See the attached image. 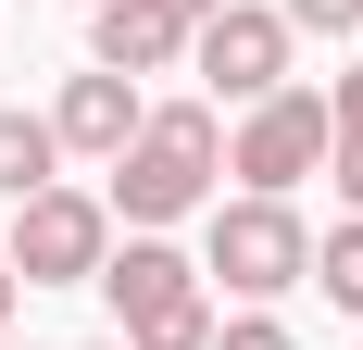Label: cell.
Listing matches in <instances>:
<instances>
[{
  "label": "cell",
  "instance_id": "8",
  "mask_svg": "<svg viewBox=\"0 0 363 350\" xmlns=\"http://www.w3.org/2000/svg\"><path fill=\"white\" fill-rule=\"evenodd\" d=\"M88 63L101 75H176L188 63V13H163V0H101V13H88Z\"/></svg>",
  "mask_w": 363,
  "mask_h": 350
},
{
  "label": "cell",
  "instance_id": "18",
  "mask_svg": "<svg viewBox=\"0 0 363 350\" xmlns=\"http://www.w3.org/2000/svg\"><path fill=\"white\" fill-rule=\"evenodd\" d=\"M88 350H125V338H88Z\"/></svg>",
  "mask_w": 363,
  "mask_h": 350
},
{
  "label": "cell",
  "instance_id": "1",
  "mask_svg": "<svg viewBox=\"0 0 363 350\" xmlns=\"http://www.w3.org/2000/svg\"><path fill=\"white\" fill-rule=\"evenodd\" d=\"M113 225H125V238H163V225H188V213L213 201V175H225V113L213 101H150L138 113V138L113 150Z\"/></svg>",
  "mask_w": 363,
  "mask_h": 350
},
{
  "label": "cell",
  "instance_id": "16",
  "mask_svg": "<svg viewBox=\"0 0 363 350\" xmlns=\"http://www.w3.org/2000/svg\"><path fill=\"white\" fill-rule=\"evenodd\" d=\"M163 13H188V26H201V13H225V0H163Z\"/></svg>",
  "mask_w": 363,
  "mask_h": 350
},
{
  "label": "cell",
  "instance_id": "19",
  "mask_svg": "<svg viewBox=\"0 0 363 350\" xmlns=\"http://www.w3.org/2000/svg\"><path fill=\"white\" fill-rule=\"evenodd\" d=\"M88 13H101V0H88Z\"/></svg>",
  "mask_w": 363,
  "mask_h": 350
},
{
  "label": "cell",
  "instance_id": "4",
  "mask_svg": "<svg viewBox=\"0 0 363 350\" xmlns=\"http://www.w3.org/2000/svg\"><path fill=\"white\" fill-rule=\"evenodd\" d=\"M338 125H326V88H276V101H251L238 125H225V175L251 188V201H289L301 175H326Z\"/></svg>",
  "mask_w": 363,
  "mask_h": 350
},
{
  "label": "cell",
  "instance_id": "3",
  "mask_svg": "<svg viewBox=\"0 0 363 350\" xmlns=\"http://www.w3.org/2000/svg\"><path fill=\"white\" fill-rule=\"evenodd\" d=\"M201 276H225L238 300H289V288H313V225H301V201H213V225H201Z\"/></svg>",
  "mask_w": 363,
  "mask_h": 350
},
{
  "label": "cell",
  "instance_id": "11",
  "mask_svg": "<svg viewBox=\"0 0 363 350\" xmlns=\"http://www.w3.org/2000/svg\"><path fill=\"white\" fill-rule=\"evenodd\" d=\"M125 350H213V300H176V313L125 325Z\"/></svg>",
  "mask_w": 363,
  "mask_h": 350
},
{
  "label": "cell",
  "instance_id": "2",
  "mask_svg": "<svg viewBox=\"0 0 363 350\" xmlns=\"http://www.w3.org/2000/svg\"><path fill=\"white\" fill-rule=\"evenodd\" d=\"M0 263H13V288H88L113 263V201L101 188H38V201H13V225H0Z\"/></svg>",
  "mask_w": 363,
  "mask_h": 350
},
{
  "label": "cell",
  "instance_id": "10",
  "mask_svg": "<svg viewBox=\"0 0 363 350\" xmlns=\"http://www.w3.org/2000/svg\"><path fill=\"white\" fill-rule=\"evenodd\" d=\"M313 288H326L338 313H363V213H338L326 238H313Z\"/></svg>",
  "mask_w": 363,
  "mask_h": 350
},
{
  "label": "cell",
  "instance_id": "14",
  "mask_svg": "<svg viewBox=\"0 0 363 350\" xmlns=\"http://www.w3.org/2000/svg\"><path fill=\"white\" fill-rule=\"evenodd\" d=\"M326 125H338V138H363V63H351V75H326Z\"/></svg>",
  "mask_w": 363,
  "mask_h": 350
},
{
  "label": "cell",
  "instance_id": "20",
  "mask_svg": "<svg viewBox=\"0 0 363 350\" xmlns=\"http://www.w3.org/2000/svg\"><path fill=\"white\" fill-rule=\"evenodd\" d=\"M0 350H13V338H0Z\"/></svg>",
  "mask_w": 363,
  "mask_h": 350
},
{
  "label": "cell",
  "instance_id": "17",
  "mask_svg": "<svg viewBox=\"0 0 363 350\" xmlns=\"http://www.w3.org/2000/svg\"><path fill=\"white\" fill-rule=\"evenodd\" d=\"M13 300H26V288H13V263H0V325H13Z\"/></svg>",
  "mask_w": 363,
  "mask_h": 350
},
{
  "label": "cell",
  "instance_id": "15",
  "mask_svg": "<svg viewBox=\"0 0 363 350\" xmlns=\"http://www.w3.org/2000/svg\"><path fill=\"white\" fill-rule=\"evenodd\" d=\"M326 175H338V201L363 213V138H338V150H326Z\"/></svg>",
  "mask_w": 363,
  "mask_h": 350
},
{
  "label": "cell",
  "instance_id": "12",
  "mask_svg": "<svg viewBox=\"0 0 363 350\" xmlns=\"http://www.w3.org/2000/svg\"><path fill=\"white\" fill-rule=\"evenodd\" d=\"M289 38H363V0H276Z\"/></svg>",
  "mask_w": 363,
  "mask_h": 350
},
{
  "label": "cell",
  "instance_id": "13",
  "mask_svg": "<svg viewBox=\"0 0 363 350\" xmlns=\"http://www.w3.org/2000/svg\"><path fill=\"white\" fill-rule=\"evenodd\" d=\"M213 350H301V338H289V313H276V300H251L238 325H213Z\"/></svg>",
  "mask_w": 363,
  "mask_h": 350
},
{
  "label": "cell",
  "instance_id": "6",
  "mask_svg": "<svg viewBox=\"0 0 363 350\" xmlns=\"http://www.w3.org/2000/svg\"><path fill=\"white\" fill-rule=\"evenodd\" d=\"M138 75H101V63H88V75H63V101H50V138H63V163H113V150H125V138H138Z\"/></svg>",
  "mask_w": 363,
  "mask_h": 350
},
{
  "label": "cell",
  "instance_id": "5",
  "mask_svg": "<svg viewBox=\"0 0 363 350\" xmlns=\"http://www.w3.org/2000/svg\"><path fill=\"white\" fill-rule=\"evenodd\" d=\"M188 75H201V88H213V101H276V88H289V13H276V0H225V13H201V26H188Z\"/></svg>",
  "mask_w": 363,
  "mask_h": 350
},
{
  "label": "cell",
  "instance_id": "9",
  "mask_svg": "<svg viewBox=\"0 0 363 350\" xmlns=\"http://www.w3.org/2000/svg\"><path fill=\"white\" fill-rule=\"evenodd\" d=\"M63 175V138H50V113H0V213L13 201H38Z\"/></svg>",
  "mask_w": 363,
  "mask_h": 350
},
{
  "label": "cell",
  "instance_id": "7",
  "mask_svg": "<svg viewBox=\"0 0 363 350\" xmlns=\"http://www.w3.org/2000/svg\"><path fill=\"white\" fill-rule=\"evenodd\" d=\"M88 288L113 300V325H150V313H176V300H201V263H188L176 238H113V263Z\"/></svg>",
  "mask_w": 363,
  "mask_h": 350
}]
</instances>
